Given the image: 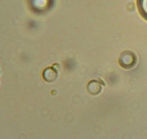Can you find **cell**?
<instances>
[{
  "label": "cell",
  "instance_id": "obj_1",
  "mask_svg": "<svg viewBox=\"0 0 147 139\" xmlns=\"http://www.w3.org/2000/svg\"><path fill=\"white\" fill-rule=\"evenodd\" d=\"M137 7L140 15L147 20V0H137Z\"/></svg>",
  "mask_w": 147,
  "mask_h": 139
}]
</instances>
